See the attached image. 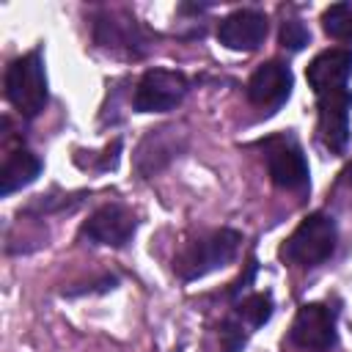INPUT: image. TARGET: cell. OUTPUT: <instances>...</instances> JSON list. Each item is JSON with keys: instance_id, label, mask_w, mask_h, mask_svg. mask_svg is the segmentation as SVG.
<instances>
[{"instance_id": "cell-8", "label": "cell", "mask_w": 352, "mask_h": 352, "mask_svg": "<svg viewBox=\"0 0 352 352\" xmlns=\"http://www.w3.org/2000/svg\"><path fill=\"white\" fill-rule=\"evenodd\" d=\"M289 336L300 349H330L336 344V314L324 302H305L297 308Z\"/></svg>"}, {"instance_id": "cell-5", "label": "cell", "mask_w": 352, "mask_h": 352, "mask_svg": "<svg viewBox=\"0 0 352 352\" xmlns=\"http://www.w3.org/2000/svg\"><path fill=\"white\" fill-rule=\"evenodd\" d=\"M187 88H190V82L182 72L148 69V72H143V77L135 85L132 107L138 113H168L184 99Z\"/></svg>"}, {"instance_id": "cell-16", "label": "cell", "mask_w": 352, "mask_h": 352, "mask_svg": "<svg viewBox=\"0 0 352 352\" xmlns=\"http://www.w3.org/2000/svg\"><path fill=\"white\" fill-rule=\"evenodd\" d=\"M322 28L338 41H352V3H333L322 11Z\"/></svg>"}, {"instance_id": "cell-4", "label": "cell", "mask_w": 352, "mask_h": 352, "mask_svg": "<svg viewBox=\"0 0 352 352\" xmlns=\"http://www.w3.org/2000/svg\"><path fill=\"white\" fill-rule=\"evenodd\" d=\"M94 41L113 52V55H124V58H143L148 52V38L146 30L140 28V22L121 11V8H110L102 11L94 19Z\"/></svg>"}, {"instance_id": "cell-10", "label": "cell", "mask_w": 352, "mask_h": 352, "mask_svg": "<svg viewBox=\"0 0 352 352\" xmlns=\"http://www.w3.org/2000/svg\"><path fill=\"white\" fill-rule=\"evenodd\" d=\"M319 118H316V135L322 146L333 154H344L349 143V110H352V94L338 91L319 96L316 102Z\"/></svg>"}, {"instance_id": "cell-13", "label": "cell", "mask_w": 352, "mask_h": 352, "mask_svg": "<svg viewBox=\"0 0 352 352\" xmlns=\"http://www.w3.org/2000/svg\"><path fill=\"white\" fill-rule=\"evenodd\" d=\"M182 148H184V132H179L176 126L148 129L143 135L138 151H135V168H138L140 176H154L173 157H179Z\"/></svg>"}, {"instance_id": "cell-18", "label": "cell", "mask_w": 352, "mask_h": 352, "mask_svg": "<svg viewBox=\"0 0 352 352\" xmlns=\"http://www.w3.org/2000/svg\"><path fill=\"white\" fill-rule=\"evenodd\" d=\"M344 179H346V182H349V184H352V165H349V168H346V170H344Z\"/></svg>"}, {"instance_id": "cell-7", "label": "cell", "mask_w": 352, "mask_h": 352, "mask_svg": "<svg viewBox=\"0 0 352 352\" xmlns=\"http://www.w3.org/2000/svg\"><path fill=\"white\" fill-rule=\"evenodd\" d=\"M138 228L135 214L121 206V204H104L99 206L80 228V236L94 242V245H107V248H124Z\"/></svg>"}, {"instance_id": "cell-12", "label": "cell", "mask_w": 352, "mask_h": 352, "mask_svg": "<svg viewBox=\"0 0 352 352\" xmlns=\"http://www.w3.org/2000/svg\"><path fill=\"white\" fill-rule=\"evenodd\" d=\"M349 74H352V50H341V47H333V50L319 52L308 63V69H305L308 85L314 88L316 99L319 96H327V94L346 91Z\"/></svg>"}, {"instance_id": "cell-11", "label": "cell", "mask_w": 352, "mask_h": 352, "mask_svg": "<svg viewBox=\"0 0 352 352\" xmlns=\"http://www.w3.org/2000/svg\"><path fill=\"white\" fill-rule=\"evenodd\" d=\"M292 94V69L283 60H267L256 66V72L248 80V99L256 107L278 110Z\"/></svg>"}, {"instance_id": "cell-3", "label": "cell", "mask_w": 352, "mask_h": 352, "mask_svg": "<svg viewBox=\"0 0 352 352\" xmlns=\"http://www.w3.org/2000/svg\"><path fill=\"white\" fill-rule=\"evenodd\" d=\"M6 96L14 104V110L25 118H36L50 99L47 91V74L41 50H30L19 58H14L6 69Z\"/></svg>"}, {"instance_id": "cell-17", "label": "cell", "mask_w": 352, "mask_h": 352, "mask_svg": "<svg viewBox=\"0 0 352 352\" xmlns=\"http://www.w3.org/2000/svg\"><path fill=\"white\" fill-rule=\"evenodd\" d=\"M308 41H311V30L305 28V22H300V19H286V22L280 25V47H283V50L300 52Z\"/></svg>"}, {"instance_id": "cell-6", "label": "cell", "mask_w": 352, "mask_h": 352, "mask_svg": "<svg viewBox=\"0 0 352 352\" xmlns=\"http://www.w3.org/2000/svg\"><path fill=\"white\" fill-rule=\"evenodd\" d=\"M267 170L275 187L280 190H305L308 187V162L302 148L292 138H270L264 143Z\"/></svg>"}, {"instance_id": "cell-15", "label": "cell", "mask_w": 352, "mask_h": 352, "mask_svg": "<svg viewBox=\"0 0 352 352\" xmlns=\"http://www.w3.org/2000/svg\"><path fill=\"white\" fill-rule=\"evenodd\" d=\"M270 316H272V297L267 292L248 294L245 300L236 302L234 311V319H239L245 327H261L264 322H270Z\"/></svg>"}, {"instance_id": "cell-9", "label": "cell", "mask_w": 352, "mask_h": 352, "mask_svg": "<svg viewBox=\"0 0 352 352\" xmlns=\"http://www.w3.org/2000/svg\"><path fill=\"white\" fill-rule=\"evenodd\" d=\"M270 30L267 14L258 8H236L226 14L217 25V41L236 52H253L264 44Z\"/></svg>"}, {"instance_id": "cell-2", "label": "cell", "mask_w": 352, "mask_h": 352, "mask_svg": "<svg viewBox=\"0 0 352 352\" xmlns=\"http://www.w3.org/2000/svg\"><path fill=\"white\" fill-rule=\"evenodd\" d=\"M239 231L234 228H217V231H209L192 242H187L179 256L173 258V270L182 280H195V278H204L209 275L212 270H220L226 267L236 250H239Z\"/></svg>"}, {"instance_id": "cell-1", "label": "cell", "mask_w": 352, "mask_h": 352, "mask_svg": "<svg viewBox=\"0 0 352 352\" xmlns=\"http://www.w3.org/2000/svg\"><path fill=\"white\" fill-rule=\"evenodd\" d=\"M336 242H338L336 220L324 212H311L286 236L280 248V258L294 267H316L333 256Z\"/></svg>"}, {"instance_id": "cell-14", "label": "cell", "mask_w": 352, "mask_h": 352, "mask_svg": "<svg viewBox=\"0 0 352 352\" xmlns=\"http://www.w3.org/2000/svg\"><path fill=\"white\" fill-rule=\"evenodd\" d=\"M38 173H41V160L28 148H14L6 154L3 168H0V192L3 195L16 192L28 187L30 182H36Z\"/></svg>"}]
</instances>
